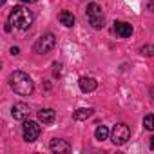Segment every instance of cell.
<instances>
[{
    "label": "cell",
    "instance_id": "cell-21",
    "mask_svg": "<svg viewBox=\"0 0 154 154\" xmlns=\"http://www.w3.org/2000/svg\"><path fill=\"white\" fill-rule=\"evenodd\" d=\"M150 98H152V102H154V87L150 89Z\"/></svg>",
    "mask_w": 154,
    "mask_h": 154
},
{
    "label": "cell",
    "instance_id": "cell-12",
    "mask_svg": "<svg viewBox=\"0 0 154 154\" xmlns=\"http://www.w3.org/2000/svg\"><path fill=\"white\" fill-rule=\"evenodd\" d=\"M93 112H94V109H91V107H82V109H78V111H74V120H78V122H82V120H87L89 116H93Z\"/></svg>",
    "mask_w": 154,
    "mask_h": 154
},
{
    "label": "cell",
    "instance_id": "cell-7",
    "mask_svg": "<svg viewBox=\"0 0 154 154\" xmlns=\"http://www.w3.org/2000/svg\"><path fill=\"white\" fill-rule=\"evenodd\" d=\"M29 112H31L29 105H27V103H22V102H20V103H15L13 109H11L13 118H15V120H20V122H26L27 116H29Z\"/></svg>",
    "mask_w": 154,
    "mask_h": 154
},
{
    "label": "cell",
    "instance_id": "cell-17",
    "mask_svg": "<svg viewBox=\"0 0 154 154\" xmlns=\"http://www.w3.org/2000/svg\"><path fill=\"white\" fill-rule=\"evenodd\" d=\"M11 54H13V56L20 54V49H18V47H11Z\"/></svg>",
    "mask_w": 154,
    "mask_h": 154
},
{
    "label": "cell",
    "instance_id": "cell-2",
    "mask_svg": "<svg viewBox=\"0 0 154 154\" xmlns=\"http://www.w3.org/2000/svg\"><path fill=\"white\" fill-rule=\"evenodd\" d=\"M33 24V15L29 9L22 8V6H15L9 13V26L15 29H29V26Z\"/></svg>",
    "mask_w": 154,
    "mask_h": 154
},
{
    "label": "cell",
    "instance_id": "cell-18",
    "mask_svg": "<svg viewBox=\"0 0 154 154\" xmlns=\"http://www.w3.org/2000/svg\"><path fill=\"white\" fill-rule=\"evenodd\" d=\"M147 8H149V9H150L152 13H154V0H149V4H147Z\"/></svg>",
    "mask_w": 154,
    "mask_h": 154
},
{
    "label": "cell",
    "instance_id": "cell-9",
    "mask_svg": "<svg viewBox=\"0 0 154 154\" xmlns=\"http://www.w3.org/2000/svg\"><path fill=\"white\" fill-rule=\"evenodd\" d=\"M114 31H116L118 36H122V38H129V36L132 35V26L127 24V22H116V24H114Z\"/></svg>",
    "mask_w": 154,
    "mask_h": 154
},
{
    "label": "cell",
    "instance_id": "cell-6",
    "mask_svg": "<svg viewBox=\"0 0 154 154\" xmlns=\"http://www.w3.org/2000/svg\"><path fill=\"white\" fill-rule=\"evenodd\" d=\"M22 132H24V140L26 141H35L40 136V125L36 122L26 120L24 122V127H22Z\"/></svg>",
    "mask_w": 154,
    "mask_h": 154
},
{
    "label": "cell",
    "instance_id": "cell-15",
    "mask_svg": "<svg viewBox=\"0 0 154 154\" xmlns=\"http://www.w3.org/2000/svg\"><path fill=\"white\" fill-rule=\"evenodd\" d=\"M143 127L147 131H154V114H147L143 118Z\"/></svg>",
    "mask_w": 154,
    "mask_h": 154
},
{
    "label": "cell",
    "instance_id": "cell-16",
    "mask_svg": "<svg viewBox=\"0 0 154 154\" xmlns=\"http://www.w3.org/2000/svg\"><path fill=\"white\" fill-rule=\"evenodd\" d=\"M140 53H141L143 56H154V45H143V47L140 49Z\"/></svg>",
    "mask_w": 154,
    "mask_h": 154
},
{
    "label": "cell",
    "instance_id": "cell-3",
    "mask_svg": "<svg viewBox=\"0 0 154 154\" xmlns=\"http://www.w3.org/2000/svg\"><path fill=\"white\" fill-rule=\"evenodd\" d=\"M87 18H89V22H91V26L94 27V29H102L105 24V20H103V15H102V8L98 6V4H94V2H91L89 6H87Z\"/></svg>",
    "mask_w": 154,
    "mask_h": 154
},
{
    "label": "cell",
    "instance_id": "cell-14",
    "mask_svg": "<svg viewBox=\"0 0 154 154\" xmlns=\"http://www.w3.org/2000/svg\"><path fill=\"white\" fill-rule=\"evenodd\" d=\"M94 136H96V140L103 141V140H107V138H109V129H107L105 125H98V127H96V131H94Z\"/></svg>",
    "mask_w": 154,
    "mask_h": 154
},
{
    "label": "cell",
    "instance_id": "cell-4",
    "mask_svg": "<svg viewBox=\"0 0 154 154\" xmlns=\"http://www.w3.org/2000/svg\"><path fill=\"white\" fill-rule=\"evenodd\" d=\"M54 44H56L54 35H53V33H45V35H42V36L36 40L35 51H36L38 54H45V53H49V51L54 47Z\"/></svg>",
    "mask_w": 154,
    "mask_h": 154
},
{
    "label": "cell",
    "instance_id": "cell-11",
    "mask_svg": "<svg viewBox=\"0 0 154 154\" xmlns=\"http://www.w3.org/2000/svg\"><path fill=\"white\" fill-rule=\"evenodd\" d=\"M54 118H56V112H54L53 109H42V111H38V120H40V122H44L45 125L53 123V122H54Z\"/></svg>",
    "mask_w": 154,
    "mask_h": 154
},
{
    "label": "cell",
    "instance_id": "cell-10",
    "mask_svg": "<svg viewBox=\"0 0 154 154\" xmlns=\"http://www.w3.org/2000/svg\"><path fill=\"white\" fill-rule=\"evenodd\" d=\"M98 87V82L94 78H91V76H84V78H80V89L84 93H91Z\"/></svg>",
    "mask_w": 154,
    "mask_h": 154
},
{
    "label": "cell",
    "instance_id": "cell-8",
    "mask_svg": "<svg viewBox=\"0 0 154 154\" xmlns=\"http://www.w3.org/2000/svg\"><path fill=\"white\" fill-rule=\"evenodd\" d=\"M49 149L54 152V154H67L69 150H71V145L65 141V140H51V143H49Z\"/></svg>",
    "mask_w": 154,
    "mask_h": 154
},
{
    "label": "cell",
    "instance_id": "cell-5",
    "mask_svg": "<svg viewBox=\"0 0 154 154\" xmlns=\"http://www.w3.org/2000/svg\"><path fill=\"white\" fill-rule=\"evenodd\" d=\"M129 138H131V131H129V127H127L125 123L114 125V129H112V132H111V140H112L114 145H123Z\"/></svg>",
    "mask_w": 154,
    "mask_h": 154
},
{
    "label": "cell",
    "instance_id": "cell-19",
    "mask_svg": "<svg viewBox=\"0 0 154 154\" xmlns=\"http://www.w3.org/2000/svg\"><path fill=\"white\" fill-rule=\"evenodd\" d=\"M20 2H24V4H33V2H36V0H20Z\"/></svg>",
    "mask_w": 154,
    "mask_h": 154
},
{
    "label": "cell",
    "instance_id": "cell-1",
    "mask_svg": "<svg viewBox=\"0 0 154 154\" xmlns=\"http://www.w3.org/2000/svg\"><path fill=\"white\" fill-rule=\"evenodd\" d=\"M9 85L15 93L22 94V96H29L35 91V84L31 80V76L22 71H15L9 74Z\"/></svg>",
    "mask_w": 154,
    "mask_h": 154
},
{
    "label": "cell",
    "instance_id": "cell-13",
    "mask_svg": "<svg viewBox=\"0 0 154 154\" xmlns=\"http://www.w3.org/2000/svg\"><path fill=\"white\" fill-rule=\"evenodd\" d=\"M58 20H60L65 27H72V26H74V15L69 13V11H62V13L58 15Z\"/></svg>",
    "mask_w": 154,
    "mask_h": 154
},
{
    "label": "cell",
    "instance_id": "cell-20",
    "mask_svg": "<svg viewBox=\"0 0 154 154\" xmlns=\"http://www.w3.org/2000/svg\"><path fill=\"white\" fill-rule=\"evenodd\" d=\"M150 149H154V136L150 138Z\"/></svg>",
    "mask_w": 154,
    "mask_h": 154
}]
</instances>
